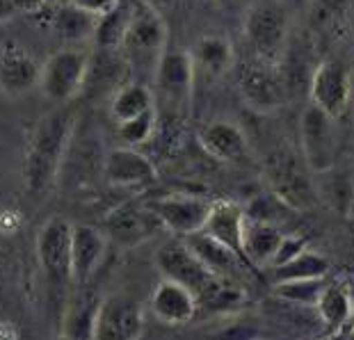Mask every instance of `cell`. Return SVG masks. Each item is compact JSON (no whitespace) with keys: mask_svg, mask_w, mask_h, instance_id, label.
Segmentation results:
<instances>
[{"mask_svg":"<svg viewBox=\"0 0 354 340\" xmlns=\"http://www.w3.org/2000/svg\"><path fill=\"white\" fill-rule=\"evenodd\" d=\"M306 247H308V243H306L304 236H290V233H283L281 240H279V247H277V252L272 256V261H270L268 270L281 265V263L290 261V258H295V256L302 254Z\"/></svg>","mask_w":354,"mask_h":340,"instance_id":"35","label":"cell"},{"mask_svg":"<svg viewBox=\"0 0 354 340\" xmlns=\"http://www.w3.org/2000/svg\"><path fill=\"white\" fill-rule=\"evenodd\" d=\"M194 69L190 50L183 48H165L153 71L156 92L165 105H169L176 115H185L192 101Z\"/></svg>","mask_w":354,"mask_h":340,"instance_id":"8","label":"cell"},{"mask_svg":"<svg viewBox=\"0 0 354 340\" xmlns=\"http://www.w3.org/2000/svg\"><path fill=\"white\" fill-rule=\"evenodd\" d=\"M329 261L327 256H322L311 249H304L302 254H297L295 258L281 263L277 267H270V283L279 281H292V278H311V276H327L329 274Z\"/></svg>","mask_w":354,"mask_h":340,"instance_id":"29","label":"cell"},{"mask_svg":"<svg viewBox=\"0 0 354 340\" xmlns=\"http://www.w3.org/2000/svg\"><path fill=\"white\" fill-rule=\"evenodd\" d=\"M108 238L99 226L71 224V281L85 285L101 265Z\"/></svg>","mask_w":354,"mask_h":340,"instance_id":"18","label":"cell"},{"mask_svg":"<svg viewBox=\"0 0 354 340\" xmlns=\"http://www.w3.org/2000/svg\"><path fill=\"white\" fill-rule=\"evenodd\" d=\"M156 213L151 206H145L140 201H126L119 203L117 208H112L108 215L103 217L99 229L103 236L115 243L122 249H133L145 245L147 240L156 236V231L160 229Z\"/></svg>","mask_w":354,"mask_h":340,"instance_id":"10","label":"cell"},{"mask_svg":"<svg viewBox=\"0 0 354 340\" xmlns=\"http://www.w3.org/2000/svg\"><path fill=\"white\" fill-rule=\"evenodd\" d=\"M76 128V112L66 105L48 112L32 128L24 158V180L32 196L44 194L57 180Z\"/></svg>","mask_w":354,"mask_h":340,"instance_id":"1","label":"cell"},{"mask_svg":"<svg viewBox=\"0 0 354 340\" xmlns=\"http://www.w3.org/2000/svg\"><path fill=\"white\" fill-rule=\"evenodd\" d=\"M12 17H17L14 3H12V0H0V26H3L5 21H10Z\"/></svg>","mask_w":354,"mask_h":340,"instance_id":"38","label":"cell"},{"mask_svg":"<svg viewBox=\"0 0 354 340\" xmlns=\"http://www.w3.org/2000/svg\"><path fill=\"white\" fill-rule=\"evenodd\" d=\"M89 64V53L80 48H59L41 64L39 89L53 103L66 105L80 96Z\"/></svg>","mask_w":354,"mask_h":340,"instance_id":"7","label":"cell"},{"mask_svg":"<svg viewBox=\"0 0 354 340\" xmlns=\"http://www.w3.org/2000/svg\"><path fill=\"white\" fill-rule=\"evenodd\" d=\"M299 147H302L306 167L313 173L336 167L338 151H341L338 119H331L315 105H308L299 122Z\"/></svg>","mask_w":354,"mask_h":340,"instance_id":"6","label":"cell"},{"mask_svg":"<svg viewBox=\"0 0 354 340\" xmlns=\"http://www.w3.org/2000/svg\"><path fill=\"white\" fill-rule=\"evenodd\" d=\"M69 5H73L76 10L89 14V17L99 19L103 14H108L110 10H115L119 5V0H66Z\"/></svg>","mask_w":354,"mask_h":340,"instance_id":"36","label":"cell"},{"mask_svg":"<svg viewBox=\"0 0 354 340\" xmlns=\"http://www.w3.org/2000/svg\"><path fill=\"white\" fill-rule=\"evenodd\" d=\"M286 94H288V85L277 62L256 57V62L247 64V69L240 73V96L247 108L259 115H272L283 108Z\"/></svg>","mask_w":354,"mask_h":340,"instance_id":"9","label":"cell"},{"mask_svg":"<svg viewBox=\"0 0 354 340\" xmlns=\"http://www.w3.org/2000/svg\"><path fill=\"white\" fill-rule=\"evenodd\" d=\"M12 3L17 14H37L44 10V5H46L48 0H12Z\"/></svg>","mask_w":354,"mask_h":340,"instance_id":"37","label":"cell"},{"mask_svg":"<svg viewBox=\"0 0 354 340\" xmlns=\"http://www.w3.org/2000/svg\"><path fill=\"white\" fill-rule=\"evenodd\" d=\"M167 48V26L149 0H135L131 21L119 44V53L124 55L131 69L142 73H153L160 55Z\"/></svg>","mask_w":354,"mask_h":340,"instance_id":"2","label":"cell"},{"mask_svg":"<svg viewBox=\"0 0 354 340\" xmlns=\"http://www.w3.org/2000/svg\"><path fill=\"white\" fill-rule=\"evenodd\" d=\"M156 265L165 278H171L194 294V299L213 283L215 274H210L208 267L197 258V254L185 245V240L162 245L156 252Z\"/></svg>","mask_w":354,"mask_h":340,"instance_id":"12","label":"cell"},{"mask_svg":"<svg viewBox=\"0 0 354 340\" xmlns=\"http://www.w3.org/2000/svg\"><path fill=\"white\" fill-rule=\"evenodd\" d=\"M350 71L338 59H322L308 78V98L311 105L322 110L331 119H341L350 108Z\"/></svg>","mask_w":354,"mask_h":340,"instance_id":"11","label":"cell"},{"mask_svg":"<svg viewBox=\"0 0 354 340\" xmlns=\"http://www.w3.org/2000/svg\"><path fill=\"white\" fill-rule=\"evenodd\" d=\"M266 178L277 199H281L290 210H311L318 203L313 190V180L299 164V158L292 151L279 149L268 155L266 160Z\"/></svg>","mask_w":354,"mask_h":340,"instance_id":"5","label":"cell"},{"mask_svg":"<svg viewBox=\"0 0 354 340\" xmlns=\"http://www.w3.org/2000/svg\"><path fill=\"white\" fill-rule=\"evenodd\" d=\"M149 304H151V311L158 320L162 324H171V327L187 324L199 311L194 294L187 290L185 285H180L165 276L153 288Z\"/></svg>","mask_w":354,"mask_h":340,"instance_id":"21","label":"cell"},{"mask_svg":"<svg viewBox=\"0 0 354 340\" xmlns=\"http://www.w3.org/2000/svg\"><path fill=\"white\" fill-rule=\"evenodd\" d=\"M149 3H153V0H149Z\"/></svg>","mask_w":354,"mask_h":340,"instance_id":"41","label":"cell"},{"mask_svg":"<svg viewBox=\"0 0 354 340\" xmlns=\"http://www.w3.org/2000/svg\"><path fill=\"white\" fill-rule=\"evenodd\" d=\"M131 12H133V3H122L115 10H110L108 14L96 19V28H94V44L99 48H119V44L124 39V32L128 28V21H131Z\"/></svg>","mask_w":354,"mask_h":340,"instance_id":"31","label":"cell"},{"mask_svg":"<svg viewBox=\"0 0 354 340\" xmlns=\"http://www.w3.org/2000/svg\"><path fill=\"white\" fill-rule=\"evenodd\" d=\"M194 69L206 71L213 78H222L227 75L233 66V46L227 37L220 35H206L194 44L190 50Z\"/></svg>","mask_w":354,"mask_h":340,"instance_id":"27","label":"cell"},{"mask_svg":"<svg viewBox=\"0 0 354 340\" xmlns=\"http://www.w3.org/2000/svg\"><path fill=\"white\" fill-rule=\"evenodd\" d=\"M149 206L165 229H169L178 238H187L203 229L210 201L197 194H167L158 196Z\"/></svg>","mask_w":354,"mask_h":340,"instance_id":"13","label":"cell"},{"mask_svg":"<svg viewBox=\"0 0 354 340\" xmlns=\"http://www.w3.org/2000/svg\"><path fill=\"white\" fill-rule=\"evenodd\" d=\"M245 213V219H252V222H266V224H277L281 226V222L290 213H295V210H290L281 199H277L272 192H259L254 194L250 203L243 208Z\"/></svg>","mask_w":354,"mask_h":340,"instance_id":"33","label":"cell"},{"mask_svg":"<svg viewBox=\"0 0 354 340\" xmlns=\"http://www.w3.org/2000/svg\"><path fill=\"white\" fill-rule=\"evenodd\" d=\"M156 122H158V112H156V108H149V110L142 112V115L128 119V122L117 124L119 140H122L126 147L145 144V142L151 140V135L156 131Z\"/></svg>","mask_w":354,"mask_h":340,"instance_id":"34","label":"cell"},{"mask_svg":"<svg viewBox=\"0 0 354 340\" xmlns=\"http://www.w3.org/2000/svg\"><path fill=\"white\" fill-rule=\"evenodd\" d=\"M131 66L126 64L124 55L119 53V48H99L92 55L89 53V64L85 73V82H82L80 96H103L112 94L117 87L124 85L126 73Z\"/></svg>","mask_w":354,"mask_h":340,"instance_id":"19","label":"cell"},{"mask_svg":"<svg viewBox=\"0 0 354 340\" xmlns=\"http://www.w3.org/2000/svg\"><path fill=\"white\" fill-rule=\"evenodd\" d=\"M243 229H245V213H243V206H240V203L231 201V199L210 201V210H208L206 222H203L201 233H206V236L217 240V243L229 247L231 252L238 254L240 261L250 267V263H247L245 252H243ZM252 274L259 276L254 270H252Z\"/></svg>","mask_w":354,"mask_h":340,"instance_id":"17","label":"cell"},{"mask_svg":"<svg viewBox=\"0 0 354 340\" xmlns=\"http://www.w3.org/2000/svg\"><path fill=\"white\" fill-rule=\"evenodd\" d=\"M156 108V96L142 82H124L117 87L110 98V115L117 124L128 122V119L142 115L145 110Z\"/></svg>","mask_w":354,"mask_h":340,"instance_id":"28","label":"cell"},{"mask_svg":"<svg viewBox=\"0 0 354 340\" xmlns=\"http://www.w3.org/2000/svg\"><path fill=\"white\" fill-rule=\"evenodd\" d=\"M327 285V276H311V278H292V281L272 283V297L288 301V304L315 308L322 288Z\"/></svg>","mask_w":354,"mask_h":340,"instance_id":"30","label":"cell"},{"mask_svg":"<svg viewBox=\"0 0 354 340\" xmlns=\"http://www.w3.org/2000/svg\"><path fill=\"white\" fill-rule=\"evenodd\" d=\"M145 334V311L126 294H110L101 299L96 317V338L135 340Z\"/></svg>","mask_w":354,"mask_h":340,"instance_id":"14","label":"cell"},{"mask_svg":"<svg viewBox=\"0 0 354 340\" xmlns=\"http://www.w3.org/2000/svg\"><path fill=\"white\" fill-rule=\"evenodd\" d=\"M41 64L30 50L19 44L0 48V92L10 98H21L39 87Z\"/></svg>","mask_w":354,"mask_h":340,"instance_id":"15","label":"cell"},{"mask_svg":"<svg viewBox=\"0 0 354 340\" xmlns=\"http://www.w3.org/2000/svg\"><path fill=\"white\" fill-rule=\"evenodd\" d=\"M59 3H66V0H59Z\"/></svg>","mask_w":354,"mask_h":340,"instance_id":"40","label":"cell"},{"mask_svg":"<svg viewBox=\"0 0 354 340\" xmlns=\"http://www.w3.org/2000/svg\"><path fill=\"white\" fill-rule=\"evenodd\" d=\"M283 231L277 224H266V222H252L245 219V229H243V252L245 258L250 263V267L263 278V267L270 265L272 256L279 247Z\"/></svg>","mask_w":354,"mask_h":340,"instance_id":"25","label":"cell"},{"mask_svg":"<svg viewBox=\"0 0 354 340\" xmlns=\"http://www.w3.org/2000/svg\"><path fill=\"white\" fill-rule=\"evenodd\" d=\"M101 294L94 290H82L76 299L66 301L59 315L57 334L71 340L96 338V317H99Z\"/></svg>","mask_w":354,"mask_h":340,"instance_id":"22","label":"cell"},{"mask_svg":"<svg viewBox=\"0 0 354 340\" xmlns=\"http://www.w3.org/2000/svg\"><path fill=\"white\" fill-rule=\"evenodd\" d=\"M313 190L318 201L329 206L336 215L350 219L352 215V178L348 171L331 167L327 171L315 173Z\"/></svg>","mask_w":354,"mask_h":340,"instance_id":"26","label":"cell"},{"mask_svg":"<svg viewBox=\"0 0 354 340\" xmlns=\"http://www.w3.org/2000/svg\"><path fill=\"white\" fill-rule=\"evenodd\" d=\"M37 261L46 276L50 299L57 315L66 304V290L71 285V222L64 217H50L37 233Z\"/></svg>","mask_w":354,"mask_h":340,"instance_id":"3","label":"cell"},{"mask_svg":"<svg viewBox=\"0 0 354 340\" xmlns=\"http://www.w3.org/2000/svg\"><path fill=\"white\" fill-rule=\"evenodd\" d=\"M53 28L57 30V35L64 41H85L89 37H94L96 19L64 3L62 10L55 12V17H53Z\"/></svg>","mask_w":354,"mask_h":340,"instance_id":"32","label":"cell"},{"mask_svg":"<svg viewBox=\"0 0 354 340\" xmlns=\"http://www.w3.org/2000/svg\"><path fill=\"white\" fill-rule=\"evenodd\" d=\"M217 5H222V7H231V5H236L238 0H215Z\"/></svg>","mask_w":354,"mask_h":340,"instance_id":"39","label":"cell"},{"mask_svg":"<svg viewBox=\"0 0 354 340\" xmlns=\"http://www.w3.org/2000/svg\"><path fill=\"white\" fill-rule=\"evenodd\" d=\"M103 176L112 187L147 190L156 183V167L147 155L133 147L115 149L103 158Z\"/></svg>","mask_w":354,"mask_h":340,"instance_id":"16","label":"cell"},{"mask_svg":"<svg viewBox=\"0 0 354 340\" xmlns=\"http://www.w3.org/2000/svg\"><path fill=\"white\" fill-rule=\"evenodd\" d=\"M315 315L322 327H327L331 336H341L343 329H350L352 324V292L345 278L327 281L322 288L318 304H315Z\"/></svg>","mask_w":354,"mask_h":340,"instance_id":"23","label":"cell"},{"mask_svg":"<svg viewBox=\"0 0 354 340\" xmlns=\"http://www.w3.org/2000/svg\"><path fill=\"white\" fill-rule=\"evenodd\" d=\"M201 149L210 158L220 162H236L247 155V140L245 133L236 124L229 122H213L206 124L197 133Z\"/></svg>","mask_w":354,"mask_h":340,"instance_id":"24","label":"cell"},{"mask_svg":"<svg viewBox=\"0 0 354 340\" xmlns=\"http://www.w3.org/2000/svg\"><path fill=\"white\" fill-rule=\"evenodd\" d=\"M288 12L274 0H259L243 17V35L259 59L279 62L288 37Z\"/></svg>","mask_w":354,"mask_h":340,"instance_id":"4","label":"cell"},{"mask_svg":"<svg viewBox=\"0 0 354 340\" xmlns=\"http://www.w3.org/2000/svg\"><path fill=\"white\" fill-rule=\"evenodd\" d=\"M183 240H185V245L197 254V258L208 267L210 274L227 278V281H238V283H240V276L252 274V270L240 261L238 254H233L229 247L217 243V240L206 236V233H201V231L192 233V236H187Z\"/></svg>","mask_w":354,"mask_h":340,"instance_id":"20","label":"cell"}]
</instances>
